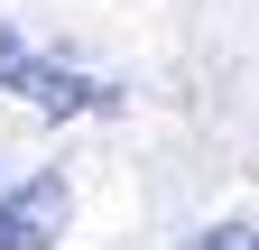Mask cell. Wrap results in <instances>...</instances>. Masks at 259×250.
<instances>
[{
  "instance_id": "6da1fadb",
  "label": "cell",
  "mask_w": 259,
  "mask_h": 250,
  "mask_svg": "<svg viewBox=\"0 0 259 250\" xmlns=\"http://www.w3.org/2000/svg\"><path fill=\"white\" fill-rule=\"evenodd\" d=\"M0 93L37 102L47 120H65V111H111V102H120L102 74H74V65H56V56H37V47H28L10 19H0Z\"/></svg>"
},
{
  "instance_id": "3957f363",
  "label": "cell",
  "mask_w": 259,
  "mask_h": 250,
  "mask_svg": "<svg viewBox=\"0 0 259 250\" xmlns=\"http://www.w3.org/2000/svg\"><path fill=\"white\" fill-rule=\"evenodd\" d=\"M194 250H259V223H213Z\"/></svg>"
},
{
  "instance_id": "7a4b0ae2",
  "label": "cell",
  "mask_w": 259,
  "mask_h": 250,
  "mask_svg": "<svg viewBox=\"0 0 259 250\" xmlns=\"http://www.w3.org/2000/svg\"><path fill=\"white\" fill-rule=\"evenodd\" d=\"M65 213H74L65 176H10L0 185V250H47L65 232Z\"/></svg>"
}]
</instances>
